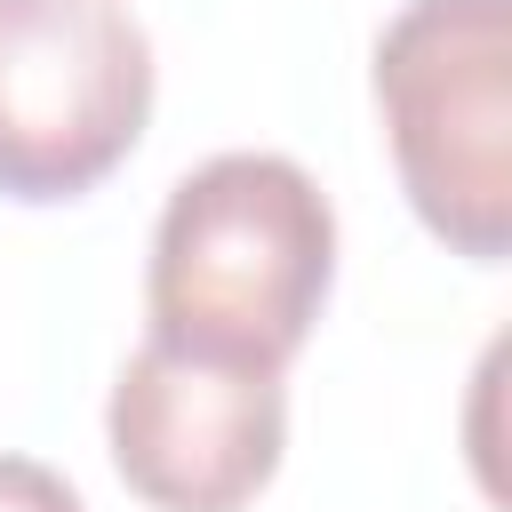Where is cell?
Segmentation results:
<instances>
[{
    "label": "cell",
    "mask_w": 512,
    "mask_h": 512,
    "mask_svg": "<svg viewBox=\"0 0 512 512\" xmlns=\"http://www.w3.org/2000/svg\"><path fill=\"white\" fill-rule=\"evenodd\" d=\"M336 288V208L288 152L200 160L152 232V344L224 368H288Z\"/></svg>",
    "instance_id": "obj_1"
},
{
    "label": "cell",
    "mask_w": 512,
    "mask_h": 512,
    "mask_svg": "<svg viewBox=\"0 0 512 512\" xmlns=\"http://www.w3.org/2000/svg\"><path fill=\"white\" fill-rule=\"evenodd\" d=\"M376 112L408 208L472 264L512 248V0H408L376 40Z\"/></svg>",
    "instance_id": "obj_2"
},
{
    "label": "cell",
    "mask_w": 512,
    "mask_h": 512,
    "mask_svg": "<svg viewBox=\"0 0 512 512\" xmlns=\"http://www.w3.org/2000/svg\"><path fill=\"white\" fill-rule=\"evenodd\" d=\"M152 120V40L120 0H0V200L96 192Z\"/></svg>",
    "instance_id": "obj_3"
},
{
    "label": "cell",
    "mask_w": 512,
    "mask_h": 512,
    "mask_svg": "<svg viewBox=\"0 0 512 512\" xmlns=\"http://www.w3.org/2000/svg\"><path fill=\"white\" fill-rule=\"evenodd\" d=\"M104 440L152 512H248L288 456V384L144 336L112 376Z\"/></svg>",
    "instance_id": "obj_4"
},
{
    "label": "cell",
    "mask_w": 512,
    "mask_h": 512,
    "mask_svg": "<svg viewBox=\"0 0 512 512\" xmlns=\"http://www.w3.org/2000/svg\"><path fill=\"white\" fill-rule=\"evenodd\" d=\"M0 512H88L80 488L32 456H0Z\"/></svg>",
    "instance_id": "obj_5"
}]
</instances>
